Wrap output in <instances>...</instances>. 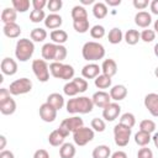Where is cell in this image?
<instances>
[{
	"instance_id": "1",
	"label": "cell",
	"mask_w": 158,
	"mask_h": 158,
	"mask_svg": "<svg viewBox=\"0 0 158 158\" xmlns=\"http://www.w3.org/2000/svg\"><path fill=\"white\" fill-rule=\"evenodd\" d=\"M67 111L69 114H89L93 111L94 104L91 98L89 96H78V98H72L67 101L65 104Z\"/></svg>"
},
{
	"instance_id": "2",
	"label": "cell",
	"mask_w": 158,
	"mask_h": 158,
	"mask_svg": "<svg viewBox=\"0 0 158 158\" xmlns=\"http://www.w3.org/2000/svg\"><path fill=\"white\" fill-rule=\"evenodd\" d=\"M41 54L44 60H52V62H62L67 58L68 51L63 44H56V43H46L42 47Z\"/></svg>"
},
{
	"instance_id": "3",
	"label": "cell",
	"mask_w": 158,
	"mask_h": 158,
	"mask_svg": "<svg viewBox=\"0 0 158 158\" xmlns=\"http://www.w3.org/2000/svg\"><path fill=\"white\" fill-rule=\"evenodd\" d=\"M81 56L85 60L94 63V62L102 59L105 57V48L99 42L89 41V42L84 43V46L81 48Z\"/></svg>"
},
{
	"instance_id": "4",
	"label": "cell",
	"mask_w": 158,
	"mask_h": 158,
	"mask_svg": "<svg viewBox=\"0 0 158 158\" xmlns=\"http://www.w3.org/2000/svg\"><path fill=\"white\" fill-rule=\"evenodd\" d=\"M35 52V44L31 40L28 38H21L16 42V47H15V56L16 59H19L20 62H27Z\"/></svg>"
},
{
	"instance_id": "5",
	"label": "cell",
	"mask_w": 158,
	"mask_h": 158,
	"mask_svg": "<svg viewBox=\"0 0 158 158\" xmlns=\"http://www.w3.org/2000/svg\"><path fill=\"white\" fill-rule=\"evenodd\" d=\"M49 72L52 77L63 80H70L74 78V68L70 64H64L62 62H52L49 64Z\"/></svg>"
},
{
	"instance_id": "6",
	"label": "cell",
	"mask_w": 158,
	"mask_h": 158,
	"mask_svg": "<svg viewBox=\"0 0 158 158\" xmlns=\"http://www.w3.org/2000/svg\"><path fill=\"white\" fill-rule=\"evenodd\" d=\"M83 126H84V122H83V118L81 117H79V116H72V117L64 118L60 122L58 130L67 137V136H69V133H74L75 131H78Z\"/></svg>"
},
{
	"instance_id": "7",
	"label": "cell",
	"mask_w": 158,
	"mask_h": 158,
	"mask_svg": "<svg viewBox=\"0 0 158 158\" xmlns=\"http://www.w3.org/2000/svg\"><path fill=\"white\" fill-rule=\"evenodd\" d=\"M131 133H132V128L126 127L121 123L115 125L114 127V138H115V143L118 147H125L128 144L130 138H131Z\"/></svg>"
},
{
	"instance_id": "8",
	"label": "cell",
	"mask_w": 158,
	"mask_h": 158,
	"mask_svg": "<svg viewBox=\"0 0 158 158\" xmlns=\"http://www.w3.org/2000/svg\"><path fill=\"white\" fill-rule=\"evenodd\" d=\"M7 89L11 95H23L32 90V81L28 78H20L14 80Z\"/></svg>"
},
{
	"instance_id": "9",
	"label": "cell",
	"mask_w": 158,
	"mask_h": 158,
	"mask_svg": "<svg viewBox=\"0 0 158 158\" xmlns=\"http://www.w3.org/2000/svg\"><path fill=\"white\" fill-rule=\"evenodd\" d=\"M32 70L36 78L41 83H46L49 79V67L44 59H35L32 62Z\"/></svg>"
},
{
	"instance_id": "10",
	"label": "cell",
	"mask_w": 158,
	"mask_h": 158,
	"mask_svg": "<svg viewBox=\"0 0 158 158\" xmlns=\"http://www.w3.org/2000/svg\"><path fill=\"white\" fill-rule=\"evenodd\" d=\"M94 136H95V133H94L93 128L83 126L81 128H79L78 131H75L73 133V141L77 146L83 147V146L88 144L89 142H91L94 139Z\"/></svg>"
},
{
	"instance_id": "11",
	"label": "cell",
	"mask_w": 158,
	"mask_h": 158,
	"mask_svg": "<svg viewBox=\"0 0 158 158\" xmlns=\"http://www.w3.org/2000/svg\"><path fill=\"white\" fill-rule=\"evenodd\" d=\"M144 107L148 110V112L158 117V94L156 93H149L144 96Z\"/></svg>"
},
{
	"instance_id": "12",
	"label": "cell",
	"mask_w": 158,
	"mask_h": 158,
	"mask_svg": "<svg viewBox=\"0 0 158 158\" xmlns=\"http://www.w3.org/2000/svg\"><path fill=\"white\" fill-rule=\"evenodd\" d=\"M120 112H121V106L117 102H110L106 107L102 109V117L106 121L111 122V121H115L118 117Z\"/></svg>"
},
{
	"instance_id": "13",
	"label": "cell",
	"mask_w": 158,
	"mask_h": 158,
	"mask_svg": "<svg viewBox=\"0 0 158 158\" xmlns=\"http://www.w3.org/2000/svg\"><path fill=\"white\" fill-rule=\"evenodd\" d=\"M91 100H93L94 106H98L100 109H104V107H106L111 102V96H110L109 93H106L104 90H99V91H96V93L93 94Z\"/></svg>"
},
{
	"instance_id": "14",
	"label": "cell",
	"mask_w": 158,
	"mask_h": 158,
	"mask_svg": "<svg viewBox=\"0 0 158 158\" xmlns=\"http://www.w3.org/2000/svg\"><path fill=\"white\" fill-rule=\"evenodd\" d=\"M40 117L44 122H53L57 118V110L48 102H44L40 106Z\"/></svg>"
},
{
	"instance_id": "15",
	"label": "cell",
	"mask_w": 158,
	"mask_h": 158,
	"mask_svg": "<svg viewBox=\"0 0 158 158\" xmlns=\"http://www.w3.org/2000/svg\"><path fill=\"white\" fill-rule=\"evenodd\" d=\"M0 67H1L2 74L9 75V77L16 74V72H17V63H16L15 59H12V58H10V57H5V58L1 60V65H0Z\"/></svg>"
},
{
	"instance_id": "16",
	"label": "cell",
	"mask_w": 158,
	"mask_h": 158,
	"mask_svg": "<svg viewBox=\"0 0 158 158\" xmlns=\"http://www.w3.org/2000/svg\"><path fill=\"white\" fill-rule=\"evenodd\" d=\"M101 67H99L96 63H88L81 69V75L84 79H95L100 75Z\"/></svg>"
},
{
	"instance_id": "17",
	"label": "cell",
	"mask_w": 158,
	"mask_h": 158,
	"mask_svg": "<svg viewBox=\"0 0 158 158\" xmlns=\"http://www.w3.org/2000/svg\"><path fill=\"white\" fill-rule=\"evenodd\" d=\"M110 96H111V100L114 101H121L123 100L126 96H127V88L122 84H117V85H114L111 89H110Z\"/></svg>"
},
{
	"instance_id": "18",
	"label": "cell",
	"mask_w": 158,
	"mask_h": 158,
	"mask_svg": "<svg viewBox=\"0 0 158 158\" xmlns=\"http://www.w3.org/2000/svg\"><path fill=\"white\" fill-rule=\"evenodd\" d=\"M152 22V16L147 11H138L135 15V23L141 28H147Z\"/></svg>"
},
{
	"instance_id": "19",
	"label": "cell",
	"mask_w": 158,
	"mask_h": 158,
	"mask_svg": "<svg viewBox=\"0 0 158 158\" xmlns=\"http://www.w3.org/2000/svg\"><path fill=\"white\" fill-rule=\"evenodd\" d=\"M43 22H44V26L47 28L54 31V30H57V28H59L62 26L63 20H62V16L58 15V14H49Z\"/></svg>"
},
{
	"instance_id": "20",
	"label": "cell",
	"mask_w": 158,
	"mask_h": 158,
	"mask_svg": "<svg viewBox=\"0 0 158 158\" xmlns=\"http://www.w3.org/2000/svg\"><path fill=\"white\" fill-rule=\"evenodd\" d=\"M101 72H102V74L112 78L117 73V64H116V62L114 59H111V58L105 59L102 62V64H101Z\"/></svg>"
},
{
	"instance_id": "21",
	"label": "cell",
	"mask_w": 158,
	"mask_h": 158,
	"mask_svg": "<svg viewBox=\"0 0 158 158\" xmlns=\"http://www.w3.org/2000/svg\"><path fill=\"white\" fill-rule=\"evenodd\" d=\"M2 32L9 38H17L21 35V27L16 22H14V23H6L2 27Z\"/></svg>"
},
{
	"instance_id": "22",
	"label": "cell",
	"mask_w": 158,
	"mask_h": 158,
	"mask_svg": "<svg viewBox=\"0 0 158 158\" xmlns=\"http://www.w3.org/2000/svg\"><path fill=\"white\" fill-rule=\"evenodd\" d=\"M46 102H48L51 106H53L58 111L64 106V98H63V95H60L58 93H52V94H49L47 96V101Z\"/></svg>"
},
{
	"instance_id": "23",
	"label": "cell",
	"mask_w": 158,
	"mask_h": 158,
	"mask_svg": "<svg viewBox=\"0 0 158 158\" xmlns=\"http://www.w3.org/2000/svg\"><path fill=\"white\" fill-rule=\"evenodd\" d=\"M15 111H16V102L11 96L9 99H6L5 101L0 102V112L2 115H6V116L12 115Z\"/></svg>"
},
{
	"instance_id": "24",
	"label": "cell",
	"mask_w": 158,
	"mask_h": 158,
	"mask_svg": "<svg viewBox=\"0 0 158 158\" xmlns=\"http://www.w3.org/2000/svg\"><path fill=\"white\" fill-rule=\"evenodd\" d=\"M64 139H65V136H64L58 128L54 130V131H52V132L49 133V136H48V142H49V144L53 146V147H59V146H62V144L64 143Z\"/></svg>"
},
{
	"instance_id": "25",
	"label": "cell",
	"mask_w": 158,
	"mask_h": 158,
	"mask_svg": "<svg viewBox=\"0 0 158 158\" xmlns=\"http://www.w3.org/2000/svg\"><path fill=\"white\" fill-rule=\"evenodd\" d=\"M49 37L52 40V43L56 44H63L68 41V33L64 30H54L49 33Z\"/></svg>"
},
{
	"instance_id": "26",
	"label": "cell",
	"mask_w": 158,
	"mask_h": 158,
	"mask_svg": "<svg viewBox=\"0 0 158 158\" xmlns=\"http://www.w3.org/2000/svg\"><path fill=\"white\" fill-rule=\"evenodd\" d=\"M16 17H17V12L14 7H5L1 12V21L4 22V25L14 23L16 21Z\"/></svg>"
},
{
	"instance_id": "27",
	"label": "cell",
	"mask_w": 158,
	"mask_h": 158,
	"mask_svg": "<svg viewBox=\"0 0 158 158\" xmlns=\"http://www.w3.org/2000/svg\"><path fill=\"white\" fill-rule=\"evenodd\" d=\"M91 156H93V158H110L111 157V149L106 144H100L93 149Z\"/></svg>"
},
{
	"instance_id": "28",
	"label": "cell",
	"mask_w": 158,
	"mask_h": 158,
	"mask_svg": "<svg viewBox=\"0 0 158 158\" xmlns=\"http://www.w3.org/2000/svg\"><path fill=\"white\" fill-rule=\"evenodd\" d=\"M123 38H125V41H126L127 44L135 46V44L138 43V41L141 40V33H139L137 30L130 28V30H127L126 33L123 35Z\"/></svg>"
},
{
	"instance_id": "29",
	"label": "cell",
	"mask_w": 158,
	"mask_h": 158,
	"mask_svg": "<svg viewBox=\"0 0 158 158\" xmlns=\"http://www.w3.org/2000/svg\"><path fill=\"white\" fill-rule=\"evenodd\" d=\"M75 152L77 151L73 143H63L59 148V157L60 158H74Z\"/></svg>"
},
{
	"instance_id": "30",
	"label": "cell",
	"mask_w": 158,
	"mask_h": 158,
	"mask_svg": "<svg viewBox=\"0 0 158 158\" xmlns=\"http://www.w3.org/2000/svg\"><path fill=\"white\" fill-rule=\"evenodd\" d=\"M107 12H109V10H107V6H106L105 2H100L99 1V2H95L94 4V6H93V15L96 19L101 20V19L106 17Z\"/></svg>"
},
{
	"instance_id": "31",
	"label": "cell",
	"mask_w": 158,
	"mask_h": 158,
	"mask_svg": "<svg viewBox=\"0 0 158 158\" xmlns=\"http://www.w3.org/2000/svg\"><path fill=\"white\" fill-rule=\"evenodd\" d=\"M107 40L111 44H118L123 40V33H122L121 28H118V27L111 28L109 35H107Z\"/></svg>"
},
{
	"instance_id": "32",
	"label": "cell",
	"mask_w": 158,
	"mask_h": 158,
	"mask_svg": "<svg viewBox=\"0 0 158 158\" xmlns=\"http://www.w3.org/2000/svg\"><path fill=\"white\" fill-rule=\"evenodd\" d=\"M111 83H112L111 78L105 75V74H102V73L94 79V84H95V86L98 89H107V88L111 86Z\"/></svg>"
},
{
	"instance_id": "33",
	"label": "cell",
	"mask_w": 158,
	"mask_h": 158,
	"mask_svg": "<svg viewBox=\"0 0 158 158\" xmlns=\"http://www.w3.org/2000/svg\"><path fill=\"white\" fill-rule=\"evenodd\" d=\"M151 141H152V136L147 132L138 131L137 133H135V142H136V144H138L141 147H146Z\"/></svg>"
},
{
	"instance_id": "34",
	"label": "cell",
	"mask_w": 158,
	"mask_h": 158,
	"mask_svg": "<svg viewBox=\"0 0 158 158\" xmlns=\"http://www.w3.org/2000/svg\"><path fill=\"white\" fill-rule=\"evenodd\" d=\"M30 37H31V41L32 42H43L47 38V31L44 28L36 27V28H33L31 31Z\"/></svg>"
},
{
	"instance_id": "35",
	"label": "cell",
	"mask_w": 158,
	"mask_h": 158,
	"mask_svg": "<svg viewBox=\"0 0 158 158\" xmlns=\"http://www.w3.org/2000/svg\"><path fill=\"white\" fill-rule=\"evenodd\" d=\"M70 15H72L73 21L88 19V12H86V10H85V7H84L83 5H75V6L72 9Z\"/></svg>"
},
{
	"instance_id": "36",
	"label": "cell",
	"mask_w": 158,
	"mask_h": 158,
	"mask_svg": "<svg viewBox=\"0 0 158 158\" xmlns=\"http://www.w3.org/2000/svg\"><path fill=\"white\" fill-rule=\"evenodd\" d=\"M118 123H121V125H123V126H126V127L132 128V127L136 125V117H135V115L131 114V112H125V114L121 115Z\"/></svg>"
},
{
	"instance_id": "37",
	"label": "cell",
	"mask_w": 158,
	"mask_h": 158,
	"mask_svg": "<svg viewBox=\"0 0 158 158\" xmlns=\"http://www.w3.org/2000/svg\"><path fill=\"white\" fill-rule=\"evenodd\" d=\"M11 4L16 12H26L30 9V5H32L28 0H12Z\"/></svg>"
},
{
	"instance_id": "38",
	"label": "cell",
	"mask_w": 158,
	"mask_h": 158,
	"mask_svg": "<svg viewBox=\"0 0 158 158\" xmlns=\"http://www.w3.org/2000/svg\"><path fill=\"white\" fill-rule=\"evenodd\" d=\"M73 27L78 33H85L89 30V20L88 19L75 20V21H73Z\"/></svg>"
},
{
	"instance_id": "39",
	"label": "cell",
	"mask_w": 158,
	"mask_h": 158,
	"mask_svg": "<svg viewBox=\"0 0 158 158\" xmlns=\"http://www.w3.org/2000/svg\"><path fill=\"white\" fill-rule=\"evenodd\" d=\"M63 93H64L67 96H70V98H74L75 95L80 94L79 90H78V88H77V85H75V83H74L73 80L65 83V85L63 86Z\"/></svg>"
},
{
	"instance_id": "40",
	"label": "cell",
	"mask_w": 158,
	"mask_h": 158,
	"mask_svg": "<svg viewBox=\"0 0 158 158\" xmlns=\"http://www.w3.org/2000/svg\"><path fill=\"white\" fill-rule=\"evenodd\" d=\"M139 131L147 132V133H153L156 131V122L153 120H142L139 122Z\"/></svg>"
},
{
	"instance_id": "41",
	"label": "cell",
	"mask_w": 158,
	"mask_h": 158,
	"mask_svg": "<svg viewBox=\"0 0 158 158\" xmlns=\"http://www.w3.org/2000/svg\"><path fill=\"white\" fill-rule=\"evenodd\" d=\"M46 14H44V11L43 10H32L31 12H30V20H31V22H33V23H38V22H41V21H44L46 20Z\"/></svg>"
},
{
	"instance_id": "42",
	"label": "cell",
	"mask_w": 158,
	"mask_h": 158,
	"mask_svg": "<svg viewBox=\"0 0 158 158\" xmlns=\"http://www.w3.org/2000/svg\"><path fill=\"white\" fill-rule=\"evenodd\" d=\"M90 36L95 40H100L105 36V27L101 25H95L90 28Z\"/></svg>"
},
{
	"instance_id": "43",
	"label": "cell",
	"mask_w": 158,
	"mask_h": 158,
	"mask_svg": "<svg viewBox=\"0 0 158 158\" xmlns=\"http://www.w3.org/2000/svg\"><path fill=\"white\" fill-rule=\"evenodd\" d=\"M91 128L94 130V131H96V132H104L105 131V128H106V123H105V121L102 120V118H99V117H94L93 120H91Z\"/></svg>"
},
{
	"instance_id": "44",
	"label": "cell",
	"mask_w": 158,
	"mask_h": 158,
	"mask_svg": "<svg viewBox=\"0 0 158 158\" xmlns=\"http://www.w3.org/2000/svg\"><path fill=\"white\" fill-rule=\"evenodd\" d=\"M63 6V1L62 0H49L47 4V9L52 12V14H57Z\"/></svg>"
},
{
	"instance_id": "45",
	"label": "cell",
	"mask_w": 158,
	"mask_h": 158,
	"mask_svg": "<svg viewBox=\"0 0 158 158\" xmlns=\"http://www.w3.org/2000/svg\"><path fill=\"white\" fill-rule=\"evenodd\" d=\"M154 38H156V32H154V30L146 28V30H143V31L141 32V40H142L143 42H146V43L152 42Z\"/></svg>"
},
{
	"instance_id": "46",
	"label": "cell",
	"mask_w": 158,
	"mask_h": 158,
	"mask_svg": "<svg viewBox=\"0 0 158 158\" xmlns=\"http://www.w3.org/2000/svg\"><path fill=\"white\" fill-rule=\"evenodd\" d=\"M72 80L75 83V85H77L79 93H84V91H86V89H88V81H86V79H84V78H79V77H78V78H73Z\"/></svg>"
},
{
	"instance_id": "47",
	"label": "cell",
	"mask_w": 158,
	"mask_h": 158,
	"mask_svg": "<svg viewBox=\"0 0 158 158\" xmlns=\"http://www.w3.org/2000/svg\"><path fill=\"white\" fill-rule=\"evenodd\" d=\"M137 158H153V152L147 146L146 147H142L137 152Z\"/></svg>"
},
{
	"instance_id": "48",
	"label": "cell",
	"mask_w": 158,
	"mask_h": 158,
	"mask_svg": "<svg viewBox=\"0 0 158 158\" xmlns=\"http://www.w3.org/2000/svg\"><path fill=\"white\" fill-rule=\"evenodd\" d=\"M132 4H133V7L135 9H137V10H144L149 5V1L148 0H133Z\"/></svg>"
},
{
	"instance_id": "49",
	"label": "cell",
	"mask_w": 158,
	"mask_h": 158,
	"mask_svg": "<svg viewBox=\"0 0 158 158\" xmlns=\"http://www.w3.org/2000/svg\"><path fill=\"white\" fill-rule=\"evenodd\" d=\"M32 7L33 10H43L44 6H47V1L46 0H32Z\"/></svg>"
},
{
	"instance_id": "50",
	"label": "cell",
	"mask_w": 158,
	"mask_h": 158,
	"mask_svg": "<svg viewBox=\"0 0 158 158\" xmlns=\"http://www.w3.org/2000/svg\"><path fill=\"white\" fill-rule=\"evenodd\" d=\"M33 158H49V153L46 149H37L33 154Z\"/></svg>"
},
{
	"instance_id": "51",
	"label": "cell",
	"mask_w": 158,
	"mask_h": 158,
	"mask_svg": "<svg viewBox=\"0 0 158 158\" xmlns=\"http://www.w3.org/2000/svg\"><path fill=\"white\" fill-rule=\"evenodd\" d=\"M10 91H9V89L7 88H1L0 89V102L1 101H5L6 99H9L10 98Z\"/></svg>"
},
{
	"instance_id": "52",
	"label": "cell",
	"mask_w": 158,
	"mask_h": 158,
	"mask_svg": "<svg viewBox=\"0 0 158 158\" xmlns=\"http://www.w3.org/2000/svg\"><path fill=\"white\" fill-rule=\"evenodd\" d=\"M149 9H151L152 14L158 15V0H152L149 2Z\"/></svg>"
},
{
	"instance_id": "53",
	"label": "cell",
	"mask_w": 158,
	"mask_h": 158,
	"mask_svg": "<svg viewBox=\"0 0 158 158\" xmlns=\"http://www.w3.org/2000/svg\"><path fill=\"white\" fill-rule=\"evenodd\" d=\"M0 158H15L14 153L11 151H7V149H4L0 152Z\"/></svg>"
},
{
	"instance_id": "54",
	"label": "cell",
	"mask_w": 158,
	"mask_h": 158,
	"mask_svg": "<svg viewBox=\"0 0 158 158\" xmlns=\"http://www.w3.org/2000/svg\"><path fill=\"white\" fill-rule=\"evenodd\" d=\"M110 158H127V154L123 152V151H116L111 154Z\"/></svg>"
},
{
	"instance_id": "55",
	"label": "cell",
	"mask_w": 158,
	"mask_h": 158,
	"mask_svg": "<svg viewBox=\"0 0 158 158\" xmlns=\"http://www.w3.org/2000/svg\"><path fill=\"white\" fill-rule=\"evenodd\" d=\"M121 4V0H106V5L109 6H118Z\"/></svg>"
},
{
	"instance_id": "56",
	"label": "cell",
	"mask_w": 158,
	"mask_h": 158,
	"mask_svg": "<svg viewBox=\"0 0 158 158\" xmlns=\"http://www.w3.org/2000/svg\"><path fill=\"white\" fill-rule=\"evenodd\" d=\"M5 146H6V137L4 135L0 136V149L4 151L5 149Z\"/></svg>"
},
{
	"instance_id": "57",
	"label": "cell",
	"mask_w": 158,
	"mask_h": 158,
	"mask_svg": "<svg viewBox=\"0 0 158 158\" xmlns=\"http://www.w3.org/2000/svg\"><path fill=\"white\" fill-rule=\"evenodd\" d=\"M152 141H153L156 148H158V132H154V135L152 136Z\"/></svg>"
},
{
	"instance_id": "58",
	"label": "cell",
	"mask_w": 158,
	"mask_h": 158,
	"mask_svg": "<svg viewBox=\"0 0 158 158\" xmlns=\"http://www.w3.org/2000/svg\"><path fill=\"white\" fill-rule=\"evenodd\" d=\"M80 2H81L83 5H90V4L94 2V0H80Z\"/></svg>"
},
{
	"instance_id": "59",
	"label": "cell",
	"mask_w": 158,
	"mask_h": 158,
	"mask_svg": "<svg viewBox=\"0 0 158 158\" xmlns=\"http://www.w3.org/2000/svg\"><path fill=\"white\" fill-rule=\"evenodd\" d=\"M153 51H154V56H156V57L158 58V43H156V46H154Z\"/></svg>"
},
{
	"instance_id": "60",
	"label": "cell",
	"mask_w": 158,
	"mask_h": 158,
	"mask_svg": "<svg viewBox=\"0 0 158 158\" xmlns=\"http://www.w3.org/2000/svg\"><path fill=\"white\" fill-rule=\"evenodd\" d=\"M153 30H154L156 33H158V20H156V22H154V28H153Z\"/></svg>"
},
{
	"instance_id": "61",
	"label": "cell",
	"mask_w": 158,
	"mask_h": 158,
	"mask_svg": "<svg viewBox=\"0 0 158 158\" xmlns=\"http://www.w3.org/2000/svg\"><path fill=\"white\" fill-rule=\"evenodd\" d=\"M154 75H156V77L158 78V67H157V68L154 69Z\"/></svg>"
}]
</instances>
